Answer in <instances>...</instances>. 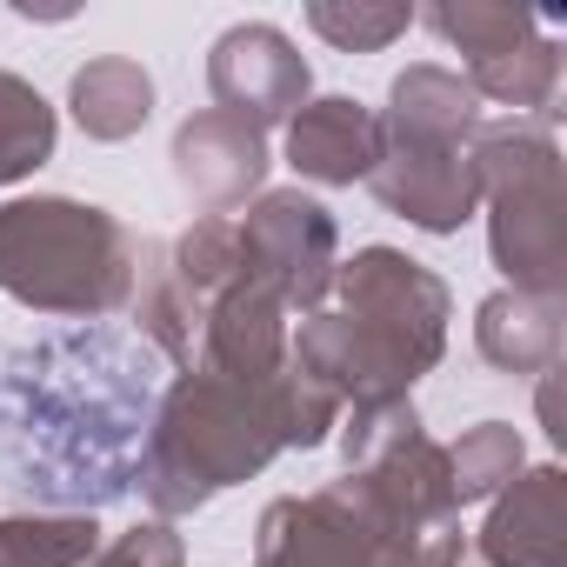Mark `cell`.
I'll return each mask as SVG.
<instances>
[{
	"label": "cell",
	"instance_id": "22",
	"mask_svg": "<svg viewBox=\"0 0 567 567\" xmlns=\"http://www.w3.org/2000/svg\"><path fill=\"white\" fill-rule=\"evenodd\" d=\"M520 467H527V441H520V427H507V421H481V427H467V434L447 447L454 507L494 501V494H501Z\"/></svg>",
	"mask_w": 567,
	"mask_h": 567
},
{
	"label": "cell",
	"instance_id": "1",
	"mask_svg": "<svg viewBox=\"0 0 567 567\" xmlns=\"http://www.w3.org/2000/svg\"><path fill=\"white\" fill-rule=\"evenodd\" d=\"M334 308L308 315L288 334V354L321 374L341 408H388L408 401L421 374L447 354V280L401 247H361L334 274Z\"/></svg>",
	"mask_w": 567,
	"mask_h": 567
},
{
	"label": "cell",
	"instance_id": "4",
	"mask_svg": "<svg viewBox=\"0 0 567 567\" xmlns=\"http://www.w3.org/2000/svg\"><path fill=\"white\" fill-rule=\"evenodd\" d=\"M474 181L487 200V254L514 295L560 301L567 295V194H560V147L554 114L481 121L474 134Z\"/></svg>",
	"mask_w": 567,
	"mask_h": 567
},
{
	"label": "cell",
	"instance_id": "17",
	"mask_svg": "<svg viewBox=\"0 0 567 567\" xmlns=\"http://www.w3.org/2000/svg\"><path fill=\"white\" fill-rule=\"evenodd\" d=\"M161 267H167V280H174V295H181V308L194 315V328H200V315L240 280V247H234V220L227 214H200L174 247H161Z\"/></svg>",
	"mask_w": 567,
	"mask_h": 567
},
{
	"label": "cell",
	"instance_id": "18",
	"mask_svg": "<svg viewBox=\"0 0 567 567\" xmlns=\"http://www.w3.org/2000/svg\"><path fill=\"white\" fill-rule=\"evenodd\" d=\"M474 87V101H501L514 114H554V87H560V48L547 34L494 54V61H467L461 74Z\"/></svg>",
	"mask_w": 567,
	"mask_h": 567
},
{
	"label": "cell",
	"instance_id": "5",
	"mask_svg": "<svg viewBox=\"0 0 567 567\" xmlns=\"http://www.w3.org/2000/svg\"><path fill=\"white\" fill-rule=\"evenodd\" d=\"M427 540H414L354 474H341L321 494L267 501L254 527V567H414Z\"/></svg>",
	"mask_w": 567,
	"mask_h": 567
},
{
	"label": "cell",
	"instance_id": "14",
	"mask_svg": "<svg viewBox=\"0 0 567 567\" xmlns=\"http://www.w3.org/2000/svg\"><path fill=\"white\" fill-rule=\"evenodd\" d=\"M474 348L494 374L534 381L547 368H560V301H534V295H487L474 308Z\"/></svg>",
	"mask_w": 567,
	"mask_h": 567
},
{
	"label": "cell",
	"instance_id": "2",
	"mask_svg": "<svg viewBox=\"0 0 567 567\" xmlns=\"http://www.w3.org/2000/svg\"><path fill=\"white\" fill-rule=\"evenodd\" d=\"M141 247L134 234L68 194H21L0 200V295L34 308V315H68V321H101L134 301Z\"/></svg>",
	"mask_w": 567,
	"mask_h": 567
},
{
	"label": "cell",
	"instance_id": "10",
	"mask_svg": "<svg viewBox=\"0 0 567 567\" xmlns=\"http://www.w3.org/2000/svg\"><path fill=\"white\" fill-rule=\"evenodd\" d=\"M167 161H174V181H181L200 207H214V214L260 200V194H267V167H274L267 134L247 127V121H234V114H220V107L187 114V121L174 127V154H167Z\"/></svg>",
	"mask_w": 567,
	"mask_h": 567
},
{
	"label": "cell",
	"instance_id": "25",
	"mask_svg": "<svg viewBox=\"0 0 567 567\" xmlns=\"http://www.w3.org/2000/svg\"><path fill=\"white\" fill-rule=\"evenodd\" d=\"M414 567H467V547H461V534L454 527H441L421 554H414Z\"/></svg>",
	"mask_w": 567,
	"mask_h": 567
},
{
	"label": "cell",
	"instance_id": "6",
	"mask_svg": "<svg viewBox=\"0 0 567 567\" xmlns=\"http://www.w3.org/2000/svg\"><path fill=\"white\" fill-rule=\"evenodd\" d=\"M341 454H348V474H354L414 540L454 527L461 507H454V481H447V447L421 427L414 401L348 408Z\"/></svg>",
	"mask_w": 567,
	"mask_h": 567
},
{
	"label": "cell",
	"instance_id": "13",
	"mask_svg": "<svg viewBox=\"0 0 567 567\" xmlns=\"http://www.w3.org/2000/svg\"><path fill=\"white\" fill-rule=\"evenodd\" d=\"M374 154H381V121H374V107H361L348 94H321L288 121V167L301 181L354 187L374 174Z\"/></svg>",
	"mask_w": 567,
	"mask_h": 567
},
{
	"label": "cell",
	"instance_id": "19",
	"mask_svg": "<svg viewBox=\"0 0 567 567\" xmlns=\"http://www.w3.org/2000/svg\"><path fill=\"white\" fill-rule=\"evenodd\" d=\"M94 554V514H0V567H87Z\"/></svg>",
	"mask_w": 567,
	"mask_h": 567
},
{
	"label": "cell",
	"instance_id": "8",
	"mask_svg": "<svg viewBox=\"0 0 567 567\" xmlns=\"http://www.w3.org/2000/svg\"><path fill=\"white\" fill-rule=\"evenodd\" d=\"M368 187L408 227H421V234H461L474 220V207H481L474 141H421V134L381 127V154H374Z\"/></svg>",
	"mask_w": 567,
	"mask_h": 567
},
{
	"label": "cell",
	"instance_id": "15",
	"mask_svg": "<svg viewBox=\"0 0 567 567\" xmlns=\"http://www.w3.org/2000/svg\"><path fill=\"white\" fill-rule=\"evenodd\" d=\"M374 121L394 127V134H421V141H474L481 134V101L454 68L421 61V68L394 74L388 114H374Z\"/></svg>",
	"mask_w": 567,
	"mask_h": 567
},
{
	"label": "cell",
	"instance_id": "20",
	"mask_svg": "<svg viewBox=\"0 0 567 567\" xmlns=\"http://www.w3.org/2000/svg\"><path fill=\"white\" fill-rule=\"evenodd\" d=\"M414 21H427V28H434L447 48H461L467 61H494V54H507V48H520V41L540 34V14L501 8V0H434V8L414 14Z\"/></svg>",
	"mask_w": 567,
	"mask_h": 567
},
{
	"label": "cell",
	"instance_id": "11",
	"mask_svg": "<svg viewBox=\"0 0 567 567\" xmlns=\"http://www.w3.org/2000/svg\"><path fill=\"white\" fill-rule=\"evenodd\" d=\"M474 547L481 567H567V474L554 461L520 467L494 494V514Z\"/></svg>",
	"mask_w": 567,
	"mask_h": 567
},
{
	"label": "cell",
	"instance_id": "3",
	"mask_svg": "<svg viewBox=\"0 0 567 567\" xmlns=\"http://www.w3.org/2000/svg\"><path fill=\"white\" fill-rule=\"evenodd\" d=\"M280 454V427H274V394L267 388H240L220 381L207 368H187L154 427H147V454H141V494L161 520H181L194 507H207L214 494L267 474V461Z\"/></svg>",
	"mask_w": 567,
	"mask_h": 567
},
{
	"label": "cell",
	"instance_id": "9",
	"mask_svg": "<svg viewBox=\"0 0 567 567\" xmlns=\"http://www.w3.org/2000/svg\"><path fill=\"white\" fill-rule=\"evenodd\" d=\"M207 87H214V107H220V114H234V121H247V127L267 134V127L295 121V114L308 107L315 74H308V54L280 34V28L240 21V28H227V34L214 41V54H207Z\"/></svg>",
	"mask_w": 567,
	"mask_h": 567
},
{
	"label": "cell",
	"instance_id": "12",
	"mask_svg": "<svg viewBox=\"0 0 567 567\" xmlns=\"http://www.w3.org/2000/svg\"><path fill=\"white\" fill-rule=\"evenodd\" d=\"M200 368L240 388H267L288 368V308H280V295H267L260 280H234L200 315Z\"/></svg>",
	"mask_w": 567,
	"mask_h": 567
},
{
	"label": "cell",
	"instance_id": "23",
	"mask_svg": "<svg viewBox=\"0 0 567 567\" xmlns=\"http://www.w3.org/2000/svg\"><path fill=\"white\" fill-rule=\"evenodd\" d=\"M308 28L341 54H381L414 28V8H394V0H308Z\"/></svg>",
	"mask_w": 567,
	"mask_h": 567
},
{
	"label": "cell",
	"instance_id": "16",
	"mask_svg": "<svg viewBox=\"0 0 567 567\" xmlns=\"http://www.w3.org/2000/svg\"><path fill=\"white\" fill-rule=\"evenodd\" d=\"M68 107L87 141H134L154 114V81L127 54H101L68 81Z\"/></svg>",
	"mask_w": 567,
	"mask_h": 567
},
{
	"label": "cell",
	"instance_id": "21",
	"mask_svg": "<svg viewBox=\"0 0 567 567\" xmlns=\"http://www.w3.org/2000/svg\"><path fill=\"white\" fill-rule=\"evenodd\" d=\"M54 141H61V121L41 101V87L21 81V74H0V187L28 181L34 167H48Z\"/></svg>",
	"mask_w": 567,
	"mask_h": 567
},
{
	"label": "cell",
	"instance_id": "7",
	"mask_svg": "<svg viewBox=\"0 0 567 567\" xmlns=\"http://www.w3.org/2000/svg\"><path fill=\"white\" fill-rule=\"evenodd\" d=\"M234 247H240V280H260L267 295H280L288 315L308 321L328 308L334 274H341V227L315 194L267 187L234 220Z\"/></svg>",
	"mask_w": 567,
	"mask_h": 567
},
{
	"label": "cell",
	"instance_id": "24",
	"mask_svg": "<svg viewBox=\"0 0 567 567\" xmlns=\"http://www.w3.org/2000/svg\"><path fill=\"white\" fill-rule=\"evenodd\" d=\"M87 567H187V547H181V534L167 520H141L114 547H101Z\"/></svg>",
	"mask_w": 567,
	"mask_h": 567
}]
</instances>
